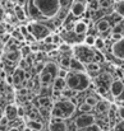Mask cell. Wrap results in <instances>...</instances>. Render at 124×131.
I'll return each instance as SVG.
<instances>
[{"mask_svg":"<svg viewBox=\"0 0 124 131\" xmlns=\"http://www.w3.org/2000/svg\"><path fill=\"white\" fill-rule=\"evenodd\" d=\"M19 31H21V33H22V35H24V36H27V35H28V29H27V27H24V26H22V27L19 28Z\"/></svg>","mask_w":124,"mask_h":131,"instance_id":"cell-43","label":"cell"},{"mask_svg":"<svg viewBox=\"0 0 124 131\" xmlns=\"http://www.w3.org/2000/svg\"><path fill=\"white\" fill-rule=\"evenodd\" d=\"M87 31H88V26H87V23H84L83 20L76 22L74 26H73V32L77 33V35H84Z\"/></svg>","mask_w":124,"mask_h":131,"instance_id":"cell-15","label":"cell"},{"mask_svg":"<svg viewBox=\"0 0 124 131\" xmlns=\"http://www.w3.org/2000/svg\"><path fill=\"white\" fill-rule=\"evenodd\" d=\"M54 79H55V75L43 68V70L40 73V83L42 87H49L50 84H52Z\"/></svg>","mask_w":124,"mask_h":131,"instance_id":"cell-10","label":"cell"},{"mask_svg":"<svg viewBox=\"0 0 124 131\" xmlns=\"http://www.w3.org/2000/svg\"><path fill=\"white\" fill-rule=\"evenodd\" d=\"M84 102H87L88 104H91L92 107H95V106L100 102V97H99V95H93V94H91V95H87V97L84 98Z\"/></svg>","mask_w":124,"mask_h":131,"instance_id":"cell-23","label":"cell"},{"mask_svg":"<svg viewBox=\"0 0 124 131\" xmlns=\"http://www.w3.org/2000/svg\"><path fill=\"white\" fill-rule=\"evenodd\" d=\"M96 121V117L92 116L91 113H81L74 118V126L79 130H83L91 125H93Z\"/></svg>","mask_w":124,"mask_h":131,"instance_id":"cell-6","label":"cell"},{"mask_svg":"<svg viewBox=\"0 0 124 131\" xmlns=\"http://www.w3.org/2000/svg\"><path fill=\"white\" fill-rule=\"evenodd\" d=\"M100 71V64L96 61H91L86 64V73L88 75H96Z\"/></svg>","mask_w":124,"mask_h":131,"instance_id":"cell-14","label":"cell"},{"mask_svg":"<svg viewBox=\"0 0 124 131\" xmlns=\"http://www.w3.org/2000/svg\"><path fill=\"white\" fill-rule=\"evenodd\" d=\"M49 130L50 131H67V125H65L64 121H61V122H50Z\"/></svg>","mask_w":124,"mask_h":131,"instance_id":"cell-20","label":"cell"},{"mask_svg":"<svg viewBox=\"0 0 124 131\" xmlns=\"http://www.w3.org/2000/svg\"><path fill=\"white\" fill-rule=\"evenodd\" d=\"M60 50H63V51H69L70 47H69V45H63V46L60 47Z\"/></svg>","mask_w":124,"mask_h":131,"instance_id":"cell-46","label":"cell"},{"mask_svg":"<svg viewBox=\"0 0 124 131\" xmlns=\"http://www.w3.org/2000/svg\"><path fill=\"white\" fill-rule=\"evenodd\" d=\"M26 0H18V5H24Z\"/></svg>","mask_w":124,"mask_h":131,"instance_id":"cell-48","label":"cell"},{"mask_svg":"<svg viewBox=\"0 0 124 131\" xmlns=\"http://www.w3.org/2000/svg\"><path fill=\"white\" fill-rule=\"evenodd\" d=\"M13 36H14V38H17V40H19V41H22L23 40V35L21 33V31L18 29V31H15L14 33H13Z\"/></svg>","mask_w":124,"mask_h":131,"instance_id":"cell-39","label":"cell"},{"mask_svg":"<svg viewBox=\"0 0 124 131\" xmlns=\"http://www.w3.org/2000/svg\"><path fill=\"white\" fill-rule=\"evenodd\" d=\"M24 131H32V130H31V129H30V127H28V126H27V127H26V129H24Z\"/></svg>","mask_w":124,"mask_h":131,"instance_id":"cell-49","label":"cell"},{"mask_svg":"<svg viewBox=\"0 0 124 131\" xmlns=\"http://www.w3.org/2000/svg\"><path fill=\"white\" fill-rule=\"evenodd\" d=\"M95 40H96V37H95V36L88 35V36H86V37H84L83 42H84L86 45H88V46H92V47H93V45H95Z\"/></svg>","mask_w":124,"mask_h":131,"instance_id":"cell-31","label":"cell"},{"mask_svg":"<svg viewBox=\"0 0 124 131\" xmlns=\"http://www.w3.org/2000/svg\"><path fill=\"white\" fill-rule=\"evenodd\" d=\"M27 29H28V33H31L32 36H35L36 40H41L45 38L47 35H50V29L40 23H33V24H28L27 26Z\"/></svg>","mask_w":124,"mask_h":131,"instance_id":"cell-5","label":"cell"},{"mask_svg":"<svg viewBox=\"0 0 124 131\" xmlns=\"http://www.w3.org/2000/svg\"><path fill=\"white\" fill-rule=\"evenodd\" d=\"M27 126H28L30 129H35V130H42V129H43V125H42L39 120H30V121L27 122Z\"/></svg>","mask_w":124,"mask_h":131,"instance_id":"cell-24","label":"cell"},{"mask_svg":"<svg viewBox=\"0 0 124 131\" xmlns=\"http://www.w3.org/2000/svg\"><path fill=\"white\" fill-rule=\"evenodd\" d=\"M14 12H15V15H17L18 19H21V20H24V19H26V13H24V10L22 9V5H17V6L14 8Z\"/></svg>","mask_w":124,"mask_h":131,"instance_id":"cell-25","label":"cell"},{"mask_svg":"<svg viewBox=\"0 0 124 131\" xmlns=\"http://www.w3.org/2000/svg\"><path fill=\"white\" fill-rule=\"evenodd\" d=\"M54 106L58 107V108L61 111L64 118H69V117H72V116L74 115V112H76V106H74L69 99H61V98H60V99L55 101Z\"/></svg>","mask_w":124,"mask_h":131,"instance_id":"cell-4","label":"cell"},{"mask_svg":"<svg viewBox=\"0 0 124 131\" xmlns=\"http://www.w3.org/2000/svg\"><path fill=\"white\" fill-rule=\"evenodd\" d=\"M5 116L9 118V121H13L18 117V107H15L14 104H9L5 108Z\"/></svg>","mask_w":124,"mask_h":131,"instance_id":"cell-13","label":"cell"},{"mask_svg":"<svg viewBox=\"0 0 124 131\" xmlns=\"http://www.w3.org/2000/svg\"><path fill=\"white\" fill-rule=\"evenodd\" d=\"M31 130L32 131H40V130H35V129H31Z\"/></svg>","mask_w":124,"mask_h":131,"instance_id":"cell-51","label":"cell"},{"mask_svg":"<svg viewBox=\"0 0 124 131\" xmlns=\"http://www.w3.org/2000/svg\"><path fill=\"white\" fill-rule=\"evenodd\" d=\"M23 79H24V70L19 68V69H17V70L14 71L13 82H14V84H22Z\"/></svg>","mask_w":124,"mask_h":131,"instance_id":"cell-19","label":"cell"},{"mask_svg":"<svg viewBox=\"0 0 124 131\" xmlns=\"http://www.w3.org/2000/svg\"><path fill=\"white\" fill-rule=\"evenodd\" d=\"M69 65H70V57H68V56L61 57V60H60V66L64 68V69H69Z\"/></svg>","mask_w":124,"mask_h":131,"instance_id":"cell-29","label":"cell"},{"mask_svg":"<svg viewBox=\"0 0 124 131\" xmlns=\"http://www.w3.org/2000/svg\"><path fill=\"white\" fill-rule=\"evenodd\" d=\"M111 19H113L114 24H119V23L124 22V17L123 15H120L119 13H117V12H114V13L111 14Z\"/></svg>","mask_w":124,"mask_h":131,"instance_id":"cell-27","label":"cell"},{"mask_svg":"<svg viewBox=\"0 0 124 131\" xmlns=\"http://www.w3.org/2000/svg\"><path fill=\"white\" fill-rule=\"evenodd\" d=\"M96 31L99 33H101V35H105V33L110 32L111 31V23H110V20L109 19H105V18L99 19L97 23H96Z\"/></svg>","mask_w":124,"mask_h":131,"instance_id":"cell-11","label":"cell"},{"mask_svg":"<svg viewBox=\"0 0 124 131\" xmlns=\"http://www.w3.org/2000/svg\"><path fill=\"white\" fill-rule=\"evenodd\" d=\"M86 9H87L86 8V4L83 1H79V0L73 1L72 5H70V13L74 17H82L83 14H84V12H86Z\"/></svg>","mask_w":124,"mask_h":131,"instance_id":"cell-9","label":"cell"},{"mask_svg":"<svg viewBox=\"0 0 124 131\" xmlns=\"http://www.w3.org/2000/svg\"><path fill=\"white\" fill-rule=\"evenodd\" d=\"M114 10L124 17V0H119L114 4Z\"/></svg>","mask_w":124,"mask_h":131,"instance_id":"cell-26","label":"cell"},{"mask_svg":"<svg viewBox=\"0 0 124 131\" xmlns=\"http://www.w3.org/2000/svg\"><path fill=\"white\" fill-rule=\"evenodd\" d=\"M78 94V92L77 90H74V89H72V88L69 87H65L63 90H61V98H70V97H73V95H77Z\"/></svg>","mask_w":124,"mask_h":131,"instance_id":"cell-21","label":"cell"},{"mask_svg":"<svg viewBox=\"0 0 124 131\" xmlns=\"http://www.w3.org/2000/svg\"><path fill=\"white\" fill-rule=\"evenodd\" d=\"M100 8V4H99V0H92L91 3H88V9L90 10H92V12H95V10H97Z\"/></svg>","mask_w":124,"mask_h":131,"instance_id":"cell-35","label":"cell"},{"mask_svg":"<svg viewBox=\"0 0 124 131\" xmlns=\"http://www.w3.org/2000/svg\"><path fill=\"white\" fill-rule=\"evenodd\" d=\"M72 3H73V0H59V4H60L61 9H69Z\"/></svg>","mask_w":124,"mask_h":131,"instance_id":"cell-33","label":"cell"},{"mask_svg":"<svg viewBox=\"0 0 124 131\" xmlns=\"http://www.w3.org/2000/svg\"><path fill=\"white\" fill-rule=\"evenodd\" d=\"M118 115H119V117H120L122 120H124V106L118 108Z\"/></svg>","mask_w":124,"mask_h":131,"instance_id":"cell-41","label":"cell"},{"mask_svg":"<svg viewBox=\"0 0 124 131\" xmlns=\"http://www.w3.org/2000/svg\"><path fill=\"white\" fill-rule=\"evenodd\" d=\"M67 87L72 88L77 92H82L87 89L90 85V78L86 73H79V71H70L68 73L67 78Z\"/></svg>","mask_w":124,"mask_h":131,"instance_id":"cell-2","label":"cell"},{"mask_svg":"<svg viewBox=\"0 0 124 131\" xmlns=\"http://www.w3.org/2000/svg\"><path fill=\"white\" fill-rule=\"evenodd\" d=\"M18 116H19V117H23V116H24V111H23L22 107H18Z\"/></svg>","mask_w":124,"mask_h":131,"instance_id":"cell-45","label":"cell"},{"mask_svg":"<svg viewBox=\"0 0 124 131\" xmlns=\"http://www.w3.org/2000/svg\"><path fill=\"white\" fill-rule=\"evenodd\" d=\"M123 37V33H111V38L114 40V41H118V40H120Z\"/></svg>","mask_w":124,"mask_h":131,"instance_id":"cell-40","label":"cell"},{"mask_svg":"<svg viewBox=\"0 0 124 131\" xmlns=\"http://www.w3.org/2000/svg\"><path fill=\"white\" fill-rule=\"evenodd\" d=\"M109 89H110L111 95L115 97V98H118V97H120V95L124 93V82L123 80H120V79L111 80L110 88H109Z\"/></svg>","mask_w":124,"mask_h":131,"instance_id":"cell-7","label":"cell"},{"mask_svg":"<svg viewBox=\"0 0 124 131\" xmlns=\"http://www.w3.org/2000/svg\"><path fill=\"white\" fill-rule=\"evenodd\" d=\"M30 3L37 8L42 19H51L56 17L60 10L59 0H31Z\"/></svg>","mask_w":124,"mask_h":131,"instance_id":"cell-1","label":"cell"},{"mask_svg":"<svg viewBox=\"0 0 124 131\" xmlns=\"http://www.w3.org/2000/svg\"><path fill=\"white\" fill-rule=\"evenodd\" d=\"M93 110V107L91 104H88L87 102H82L81 104H78V111L81 113H91Z\"/></svg>","mask_w":124,"mask_h":131,"instance_id":"cell-22","label":"cell"},{"mask_svg":"<svg viewBox=\"0 0 124 131\" xmlns=\"http://www.w3.org/2000/svg\"><path fill=\"white\" fill-rule=\"evenodd\" d=\"M9 124V118L6 116H1L0 117V126H6Z\"/></svg>","mask_w":124,"mask_h":131,"instance_id":"cell-38","label":"cell"},{"mask_svg":"<svg viewBox=\"0 0 124 131\" xmlns=\"http://www.w3.org/2000/svg\"><path fill=\"white\" fill-rule=\"evenodd\" d=\"M3 17H4V9H3V8L0 6V19H1Z\"/></svg>","mask_w":124,"mask_h":131,"instance_id":"cell-47","label":"cell"},{"mask_svg":"<svg viewBox=\"0 0 124 131\" xmlns=\"http://www.w3.org/2000/svg\"><path fill=\"white\" fill-rule=\"evenodd\" d=\"M52 38H54V45H58L61 42V38H60V36H58V35L52 36Z\"/></svg>","mask_w":124,"mask_h":131,"instance_id":"cell-42","label":"cell"},{"mask_svg":"<svg viewBox=\"0 0 124 131\" xmlns=\"http://www.w3.org/2000/svg\"><path fill=\"white\" fill-rule=\"evenodd\" d=\"M9 131H18V129H12V130H9Z\"/></svg>","mask_w":124,"mask_h":131,"instance_id":"cell-50","label":"cell"},{"mask_svg":"<svg viewBox=\"0 0 124 131\" xmlns=\"http://www.w3.org/2000/svg\"><path fill=\"white\" fill-rule=\"evenodd\" d=\"M6 59H8V60H10V61H15V60H18V59H19V52H18V51L9 52V53L6 55Z\"/></svg>","mask_w":124,"mask_h":131,"instance_id":"cell-34","label":"cell"},{"mask_svg":"<svg viewBox=\"0 0 124 131\" xmlns=\"http://www.w3.org/2000/svg\"><path fill=\"white\" fill-rule=\"evenodd\" d=\"M19 68H21V69H23V70H26V69L28 68V62H27V60H26V59H22V60L19 61Z\"/></svg>","mask_w":124,"mask_h":131,"instance_id":"cell-36","label":"cell"},{"mask_svg":"<svg viewBox=\"0 0 124 131\" xmlns=\"http://www.w3.org/2000/svg\"><path fill=\"white\" fill-rule=\"evenodd\" d=\"M5 80H6V83H9V84H14V82H13V77H12V75H8Z\"/></svg>","mask_w":124,"mask_h":131,"instance_id":"cell-44","label":"cell"},{"mask_svg":"<svg viewBox=\"0 0 124 131\" xmlns=\"http://www.w3.org/2000/svg\"><path fill=\"white\" fill-rule=\"evenodd\" d=\"M65 87H67V82H65V79H64V78L55 77V79H54V82H52V89L63 90Z\"/></svg>","mask_w":124,"mask_h":131,"instance_id":"cell-17","label":"cell"},{"mask_svg":"<svg viewBox=\"0 0 124 131\" xmlns=\"http://www.w3.org/2000/svg\"><path fill=\"white\" fill-rule=\"evenodd\" d=\"M95 51L92 48V46H88V45H77L74 48H73V53H74V57H77L79 61H82L83 64H87V62H91L93 61V57H95Z\"/></svg>","mask_w":124,"mask_h":131,"instance_id":"cell-3","label":"cell"},{"mask_svg":"<svg viewBox=\"0 0 124 131\" xmlns=\"http://www.w3.org/2000/svg\"><path fill=\"white\" fill-rule=\"evenodd\" d=\"M95 107H96V112L100 113V115H105V113H108V111H109V108H110L109 103H108V102H104V101H100Z\"/></svg>","mask_w":124,"mask_h":131,"instance_id":"cell-18","label":"cell"},{"mask_svg":"<svg viewBox=\"0 0 124 131\" xmlns=\"http://www.w3.org/2000/svg\"><path fill=\"white\" fill-rule=\"evenodd\" d=\"M43 42L46 45H52L54 43V38H52V36L51 35H47L45 38H43Z\"/></svg>","mask_w":124,"mask_h":131,"instance_id":"cell-37","label":"cell"},{"mask_svg":"<svg viewBox=\"0 0 124 131\" xmlns=\"http://www.w3.org/2000/svg\"><path fill=\"white\" fill-rule=\"evenodd\" d=\"M93 47H96V50H102V48L105 47V41H104V38H102V37H96Z\"/></svg>","mask_w":124,"mask_h":131,"instance_id":"cell-28","label":"cell"},{"mask_svg":"<svg viewBox=\"0 0 124 131\" xmlns=\"http://www.w3.org/2000/svg\"><path fill=\"white\" fill-rule=\"evenodd\" d=\"M37 104L39 107H52V101H51V95H40L37 98Z\"/></svg>","mask_w":124,"mask_h":131,"instance_id":"cell-16","label":"cell"},{"mask_svg":"<svg viewBox=\"0 0 124 131\" xmlns=\"http://www.w3.org/2000/svg\"><path fill=\"white\" fill-rule=\"evenodd\" d=\"M111 52L113 55L119 59V60H124V36L118 40V41H114L113 47H111Z\"/></svg>","mask_w":124,"mask_h":131,"instance_id":"cell-8","label":"cell"},{"mask_svg":"<svg viewBox=\"0 0 124 131\" xmlns=\"http://www.w3.org/2000/svg\"><path fill=\"white\" fill-rule=\"evenodd\" d=\"M69 69L72 71H79V73H86V65L83 64L82 61H79L77 57H70V65Z\"/></svg>","mask_w":124,"mask_h":131,"instance_id":"cell-12","label":"cell"},{"mask_svg":"<svg viewBox=\"0 0 124 131\" xmlns=\"http://www.w3.org/2000/svg\"><path fill=\"white\" fill-rule=\"evenodd\" d=\"M99 4H100V8L106 10L113 5V0H99Z\"/></svg>","mask_w":124,"mask_h":131,"instance_id":"cell-30","label":"cell"},{"mask_svg":"<svg viewBox=\"0 0 124 131\" xmlns=\"http://www.w3.org/2000/svg\"><path fill=\"white\" fill-rule=\"evenodd\" d=\"M68 73H69V71H68V69H64V68H61V66H60V68L58 69L56 77H59V78H64V79H65V78H67V75H68Z\"/></svg>","mask_w":124,"mask_h":131,"instance_id":"cell-32","label":"cell"}]
</instances>
